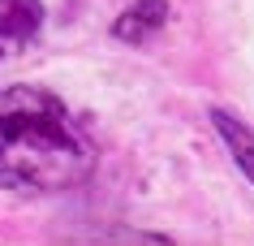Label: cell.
<instances>
[{
    "label": "cell",
    "mask_w": 254,
    "mask_h": 246,
    "mask_svg": "<svg viewBox=\"0 0 254 246\" xmlns=\"http://www.w3.org/2000/svg\"><path fill=\"white\" fill-rule=\"evenodd\" d=\"M211 125H215V134L224 138V147H228V156H233V164H237L241 173L254 181V130L241 121V117L224 112V108H211Z\"/></svg>",
    "instance_id": "obj_4"
},
{
    "label": "cell",
    "mask_w": 254,
    "mask_h": 246,
    "mask_svg": "<svg viewBox=\"0 0 254 246\" xmlns=\"http://www.w3.org/2000/svg\"><path fill=\"white\" fill-rule=\"evenodd\" d=\"M168 17H173V4L168 0H134L125 13L112 22V35L125 43H151L168 26Z\"/></svg>",
    "instance_id": "obj_3"
},
{
    "label": "cell",
    "mask_w": 254,
    "mask_h": 246,
    "mask_svg": "<svg viewBox=\"0 0 254 246\" xmlns=\"http://www.w3.org/2000/svg\"><path fill=\"white\" fill-rule=\"evenodd\" d=\"M43 0H0V61L17 56L39 39Z\"/></svg>",
    "instance_id": "obj_2"
},
{
    "label": "cell",
    "mask_w": 254,
    "mask_h": 246,
    "mask_svg": "<svg viewBox=\"0 0 254 246\" xmlns=\"http://www.w3.org/2000/svg\"><path fill=\"white\" fill-rule=\"evenodd\" d=\"M99 147L48 86H0V190L65 194L95 173Z\"/></svg>",
    "instance_id": "obj_1"
}]
</instances>
